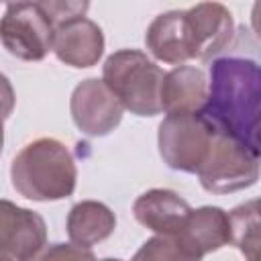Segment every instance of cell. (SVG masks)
Returning <instances> with one entry per match:
<instances>
[{"label": "cell", "mask_w": 261, "mask_h": 261, "mask_svg": "<svg viewBox=\"0 0 261 261\" xmlns=\"http://www.w3.org/2000/svg\"><path fill=\"white\" fill-rule=\"evenodd\" d=\"M259 102L261 71L253 59L218 57L212 61L200 114L214 130L259 151Z\"/></svg>", "instance_id": "cell-1"}, {"label": "cell", "mask_w": 261, "mask_h": 261, "mask_svg": "<svg viewBox=\"0 0 261 261\" xmlns=\"http://www.w3.org/2000/svg\"><path fill=\"white\" fill-rule=\"evenodd\" d=\"M12 188L33 202L69 198L77 184V167L69 149L51 137L27 143L10 163Z\"/></svg>", "instance_id": "cell-2"}, {"label": "cell", "mask_w": 261, "mask_h": 261, "mask_svg": "<svg viewBox=\"0 0 261 261\" xmlns=\"http://www.w3.org/2000/svg\"><path fill=\"white\" fill-rule=\"evenodd\" d=\"M163 69L139 49H118L102 65V82L124 110L137 116L161 114L159 90Z\"/></svg>", "instance_id": "cell-3"}, {"label": "cell", "mask_w": 261, "mask_h": 261, "mask_svg": "<svg viewBox=\"0 0 261 261\" xmlns=\"http://www.w3.org/2000/svg\"><path fill=\"white\" fill-rule=\"evenodd\" d=\"M196 173L202 188L210 194H230L251 188L259 179V151L214 130L206 159Z\"/></svg>", "instance_id": "cell-4"}, {"label": "cell", "mask_w": 261, "mask_h": 261, "mask_svg": "<svg viewBox=\"0 0 261 261\" xmlns=\"http://www.w3.org/2000/svg\"><path fill=\"white\" fill-rule=\"evenodd\" d=\"M214 128L200 112L167 114L157 128V145L163 163L175 171L196 173L210 149Z\"/></svg>", "instance_id": "cell-5"}, {"label": "cell", "mask_w": 261, "mask_h": 261, "mask_svg": "<svg viewBox=\"0 0 261 261\" xmlns=\"http://www.w3.org/2000/svg\"><path fill=\"white\" fill-rule=\"evenodd\" d=\"M53 22L41 2H12L0 18V43L16 59L41 61L53 45Z\"/></svg>", "instance_id": "cell-6"}, {"label": "cell", "mask_w": 261, "mask_h": 261, "mask_svg": "<svg viewBox=\"0 0 261 261\" xmlns=\"http://www.w3.org/2000/svg\"><path fill=\"white\" fill-rule=\"evenodd\" d=\"M73 124L88 137H106L122 120L124 108L98 77L80 82L69 100Z\"/></svg>", "instance_id": "cell-7"}, {"label": "cell", "mask_w": 261, "mask_h": 261, "mask_svg": "<svg viewBox=\"0 0 261 261\" xmlns=\"http://www.w3.org/2000/svg\"><path fill=\"white\" fill-rule=\"evenodd\" d=\"M45 245L43 216L10 200H0V261H31Z\"/></svg>", "instance_id": "cell-8"}, {"label": "cell", "mask_w": 261, "mask_h": 261, "mask_svg": "<svg viewBox=\"0 0 261 261\" xmlns=\"http://www.w3.org/2000/svg\"><path fill=\"white\" fill-rule=\"evenodd\" d=\"M51 51L61 63L69 67H92L104 53V33L88 16L67 18L55 24Z\"/></svg>", "instance_id": "cell-9"}, {"label": "cell", "mask_w": 261, "mask_h": 261, "mask_svg": "<svg viewBox=\"0 0 261 261\" xmlns=\"http://www.w3.org/2000/svg\"><path fill=\"white\" fill-rule=\"evenodd\" d=\"M147 51L163 63L184 65L194 59V39L186 10L157 14L145 33Z\"/></svg>", "instance_id": "cell-10"}, {"label": "cell", "mask_w": 261, "mask_h": 261, "mask_svg": "<svg viewBox=\"0 0 261 261\" xmlns=\"http://www.w3.org/2000/svg\"><path fill=\"white\" fill-rule=\"evenodd\" d=\"M186 14L194 39V59L208 61L230 45L234 20L226 6L218 2H200L188 8Z\"/></svg>", "instance_id": "cell-11"}, {"label": "cell", "mask_w": 261, "mask_h": 261, "mask_svg": "<svg viewBox=\"0 0 261 261\" xmlns=\"http://www.w3.org/2000/svg\"><path fill=\"white\" fill-rule=\"evenodd\" d=\"M190 210L192 206L179 194L163 188L147 190L133 202V214L137 222L155 234L165 237H175L181 230Z\"/></svg>", "instance_id": "cell-12"}, {"label": "cell", "mask_w": 261, "mask_h": 261, "mask_svg": "<svg viewBox=\"0 0 261 261\" xmlns=\"http://www.w3.org/2000/svg\"><path fill=\"white\" fill-rule=\"evenodd\" d=\"M208 94V80L200 67L177 65L163 75L159 90L161 112L167 114H192L200 112Z\"/></svg>", "instance_id": "cell-13"}, {"label": "cell", "mask_w": 261, "mask_h": 261, "mask_svg": "<svg viewBox=\"0 0 261 261\" xmlns=\"http://www.w3.org/2000/svg\"><path fill=\"white\" fill-rule=\"evenodd\" d=\"M175 237L190 253L202 259L204 255L214 253L230 243L228 212L218 206H202L196 210L192 208Z\"/></svg>", "instance_id": "cell-14"}, {"label": "cell", "mask_w": 261, "mask_h": 261, "mask_svg": "<svg viewBox=\"0 0 261 261\" xmlns=\"http://www.w3.org/2000/svg\"><path fill=\"white\" fill-rule=\"evenodd\" d=\"M69 243L90 249L108 239L116 228L114 212L96 200H82L71 206L65 220Z\"/></svg>", "instance_id": "cell-15"}, {"label": "cell", "mask_w": 261, "mask_h": 261, "mask_svg": "<svg viewBox=\"0 0 261 261\" xmlns=\"http://www.w3.org/2000/svg\"><path fill=\"white\" fill-rule=\"evenodd\" d=\"M259 202L249 200L228 212L230 243L245 255L247 261L259 257Z\"/></svg>", "instance_id": "cell-16"}, {"label": "cell", "mask_w": 261, "mask_h": 261, "mask_svg": "<svg viewBox=\"0 0 261 261\" xmlns=\"http://www.w3.org/2000/svg\"><path fill=\"white\" fill-rule=\"evenodd\" d=\"M130 261H202L194 253H190L177 237L155 234L147 239L141 249L135 253Z\"/></svg>", "instance_id": "cell-17"}, {"label": "cell", "mask_w": 261, "mask_h": 261, "mask_svg": "<svg viewBox=\"0 0 261 261\" xmlns=\"http://www.w3.org/2000/svg\"><path fill=\"white\" fill-rule=\"evenodd\" d=\"M94 253L90 249L77 247L73 243H53L45 245L31 261H94Z\"/></svg>", "instance_id": "cell-18"}, {"label": "cell", "mask_w": 261, "mask_h": 261, "mask_svg": "<svg viewBox=\"0 0 261 261\" xmlns=\"http://www.w3.org/2000/svg\"><path fill=\"white\" fill-rule=\"evenodd\" d=\"M41 6L51 18L53 27L73 16H86V10L90 8L88 2H41Z\"/></svg>", "instance_id": "cell-19"}, {"label": "cell", "mask_w": 261, "mask_h": 261, "mask_svg": "<svg viewBox=\"0 0 261 261\" xmlns=\"http://www.w3.org/2000/svg\"><path fill=\"white\" fill-rule=\"evenodd\" d=\"M16 104V96H14V88L10 84V80L0 73V120H6Z\"/></svg>", "instance_id": "cell-20"}, {"label": "cell", "mask_w": 261, "mask_h": 261, "mask_svg": "<svg viewBox=\"0 0 261 261\" xmlns=\"http://www.w3.org/2000/svg\"><path fill=\"white\" fill-rule=\"evenodd\" d=\"M2 147H4V124L0 120V153H2Z\"/></svg>", "instance_id": "cell-21"}, {"label": "cell", "mask_w": 261, "mask_h": 261, "mask_svg": "<svg viewBox=\"0 0 261 261\" xmlns=\"http://www.w3.org/2000/svg\"><path fill=\"white\" fill-rule=\"evenodd\" d=\"M94 261H122V259H112V257H108V259H94Z\"/></svg>", "instance_id": "cell-22"}]
</instances>
